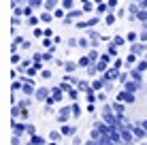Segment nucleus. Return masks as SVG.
Segmentation results:
<instances>
[{"instance_id":"2","label":"nucleus","mask_w":147,"mask_h":145,"mask_svg":"<svg viewBox=\"0 0 147 145\" xmlns=\"http://www.w3.org/2000/svg\"><path fill=\"white\" fill-rule=\"evenodd\" d=\"M79 66H88V58H81L79 60Z\"/></svg>"},{"instance_id":"1","label":"nucleus","mask_w":147,"mask_h":145,"mask_svg":"<svg viewBox=\"0 0 147 145\" xmlns=\"http://www.w3.org/2000/svg\"><path fill=\"white\" fill-rule=\"evenodd\" d=\"M55 17H58V19L64 17V11H62V9H58V11H55Z\"/></svg>"}]
</instances>
